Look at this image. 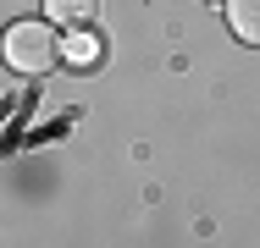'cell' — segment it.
<instances>
[{"label":"cell","instance_id":"obj_4","mask_svg":"<svg viewBox=\"0 0 260 248\" xmlns=\"http://www.w3.org/2000/svg\"><path fill=\"white\" fill-rule=\"evenodd\" d=\"M94 6H100V0H45V17H50V22H67V28H83V22L94 17Z\"/></svg>","mask_w":260,"mask_h":248},{"label":"cell","instance_id":"obj_1","mask_svg":"<svg viewBox=\"0 0 260 248\" xmlns=\"http://www.w3.org/2000/svg\"><path fill=\"white\" fill-rule=\"evenodd\" d=\"M61 61V33L50 28V17H22L6 28V66L22 77H45Z\"/></svg>","mask_w":260,"mask_h":248},{"label":"cell","instance_id":"obj_3","mask_svg":"<svg viewBox=\"0 0 260 248\" xmlns=\"http://www.w3.org/2000/svg\"><path fill=\"white\" fill-rule=\"evenodd\" d=\"M227 28L260 50V0H227Z\"/></svg>","mask_w":260,"mask_h":248},{"label":"cell","instance_id":"obj_2","mask_svg":"<svg viewBox=\"0 0 260 248\" xmlns=\"http://www.w3.org/2000/svg\"><path fill=\"white\" fill-rule=\"evenodd\" d=\"M61 61L72 66V72H94L105 61V39L94 33V28H72L67 39H61Z\"/></svg>","mask_w":260,"mask_h":248}]
</instances>
